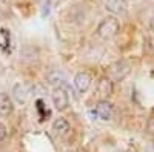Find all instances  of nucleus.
Listing matches in <instances>:
<instances>
[{"instance_id":"obj_1","label":"nucleus","mask_w":154,"mask_h":152,"mask_svg":"<svg viewBox=\"0 0 154 152\" xmlns=\"http://www.w3.org/2000/svg\"><path fill=\"white\" fill-rule=\"evenodd\" d=\"M119 29H120L119 20L116 19V17H112V16H111V17L103 19V20H102V22L99 23V26H97L96 32H97V35L100 37V39L108 40V39H112V37L117 35Z\"/></svg>"},{"instance_id":"obj_2","label":"nucleus","mask_w":154,"mask_h":152,"mask_svg":"<svg viewBox=\"0 0 154 152\" xmlns=\"http://www.w3.org/2000/svg\"><path fill=\"white\" fill-rule=\"evenodd\" d=\"M12 95L20 105H25L32 95V85L29 83H17L12 88Z\"/></svg>"},{"instance_id":"obj_3","label":"nucleus","mask_w":154,"mask_h":152,"mask_svg":"<svg viewBox=\"0 0 154 152\" xmlns=\"http://www.w3.org/2000/svg\"><path fill=\"white\" fill-rule=\"evenodd\" d=\"M51 98H53L54 108L57 111H65L69 106V95H68L65 88H54Z\"/></svg>"},{"instance_id":"obj_4","label":"nucleus","mask_w":154,"mask_h":152,"mask_svg":"<svg viewBox=\"0 0 154 152\" xmlns=\"http://www.w3.org/2000/svg\"><path fill=\"white\" fill-rule=\"evenodd\" d=\"M46 82L54 88H66L68 86L65 74H63L60 69H51L46 74Z\"/></svg>"},{"instance_id":"obj_5","label":"nucleus","mask_w":154,"mask_h":152,"mask_svg":"<svg viewBox=\"0 0 154 152\" xmlns=\"http://www.w3.org/2000/svg\"><path fill=\"white\" fill-rule=\"evenodd\" d=\"M91 75H89L86 71H82L79 74H75V77H74V86H75V89L79 91V92H86L88 91V88L91 86Z\"/></svg>"},{"instance_id":"obj_6","label":"nucleus","mask_w":154,"mask_h":152,"mask_svg":"<svg viewBox=\"0 0 154 152\" xmlns=\"http://www.w3.org/2000/svg\"><path fill=\"white\" fill-rule=\"evenodd\" d=\"M94 112H96V117L100 118V120H109L112 117V105L106 100H100L99 103L96 105L94 108Z\"/></svg>"},{"instance_id":"obj_7","label":"nucleus","mask_w":154,"mask_h":152,"mask_svg":"<svg viewBox=\"0 0 154 152\" xmlns=\"http://www.w3.org/2000/svg\"><path fill=\"white\" fill-rule=\"evenodd\" d=\"M105 8L114 16H122L126 12L125 0H105Z\"/></svg>"},{"instance_id":"obj_8","label":"nucleus","mask_w":154,"mask_h":152,"mask_svg":"<svg viewBox=\"0 0 154 152\" xmlns=\"http://www.w3.org/2000/svg\"><path fill=\"white\" fill-rule=\"evenodd\" d=\"M12 109H14V106H12V100L9 98V95L5 92H0V115L3 117L11 115Z\"/></svg>"},{"instance_id":"obj_9","label":"nucleus","mask_w":154,"mask_h":152,"mask_svg":"<svg viewBox=\"0 0 154 152\" xmlns=\"http://www.w3.org/2000/svg\"><path fill=\"white\" fill-rule=\"evenodd\" d=\"M97 92L100 97H109L112 94V82L108 77H102L97 83Z\"/></svg>"},{"instance_id":"obj_10","label":"nucleus","mask_w":154,"mask_h":152,"mask_svg":"<svg viewBox=\"0 0 154 152\" xmlns=\"http://www.w3.org/2000/svg\"><path fill=\"white\" fill-rule=\"evenodd\" d=\"M53 129H54L57 134L63 135V134H66V132L69 131V123H68L65 118H57V120L53 123Z\"/></svg>"},{"instance_id":"obj_11","label":"nucleus","mask_w":154,"mask_h":152,"mask_svg":"<svg viewBox=\"0 0 154 152\" xmlns=\"http://www.w3.org/2000/svg\"><path fill=\"white\" fill-rule=\"evenodd\" d=\"M9 40H11V37H9V32L6 29H0V48H5L9 45Z\"/></svg>"},{"instance_id":"obj_12","label":"nucleus","mask_w":154,"mask_h":152,"mask_svg":"<svg viewBox=\"0 0 154 152\" xmlns=\"http://www.w3.org/2000/svg\"><path fill=\"white\" fill-rule=\"evenodd\" d=\"M6 138V128L3 123H0V142H3Z\"/></svg>"},{"instance_id":"obj_13","label":"nucleus","mask_w":154,"mask_h":152,"mask_svg":"<svg viewBox=\"0 0 154 152\" xmlns=\"http://www.w3.org/2000/svg\"><path fill=\"white\" fill-rule=\"evenodd\" d=\"M152 28H154V17H152Z\"/></svg>"}]
</instances>
